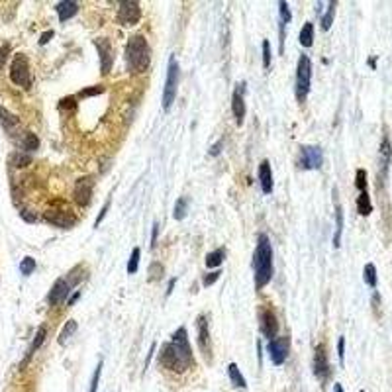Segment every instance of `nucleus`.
<instances>
[{
  "label": "nucleus",
  "mask_w": 392,
  "mask_h": 392,
  "mask_svg": "<svg viewBox=\"0 0 392 392\" xmlns=\"http://www.w3.org/2000/svg\"><path fill=\"white\" fill-rule=\"evenodd\" d=\"M253 269H255V286L263 288L273 279V245L267 234H259L257 249L253 255Z\"/></svg>",
  "instance_id": "f257e3e1"
},
{
  "label": "nucleus",
  "mask_w": 392,
  "mask_h": 392,
  "mask_svg": "<svg viewBox=\"0 0 392 392\" xmlns=\"http://www.w3.org/2000/svg\"><path fill=\"white\" fill-rule=\"evenodd\" d=\"M126 63L132 73H146L151 65L149 44L141 34H134L126 45Z\"/></svg>",
  "instance_id": "f03ea898"
},
{
  "label": "nucleus",
  "mask_w": 392,
  "mask_h": 392,
  "mask_svg": "<svg viewBox=\"0 0 392 392\" xmlns=\"http://www.w3.org/2000/svg\"><path fill=\"white\" fill-rule=\"evenodd\" d=\"M179 82H180V67L177 63V57H169V67H167V77H165V89H163V110H169L173 106V102L177 98L179 92Z\"/></svg>",
  "instance_id": "7ed1b4c3"
},
{
  "label": "nucleus",
  "mask_w": 392,
  "mask_h": 392,
  "mask_svg": "<svg viewBox=\"0 0 392 392\" xmlns=\"http://www.w3.org/2000/svg\"><path fill=\"white\" fill-rule=\"evenodd\" d=\"M310 82H312V63L306 55H300L296 67V100L300 104L310 94Z\"/></svg>",
  "instance_id": "20e7f679"
},
{
  "label": "nucleus",
  "mask_w": 392,
  "mask_h": 392,
  "mask_svg": "<svg viewBox=\"0 0 392 392\" xmlns=\"http://www.w3.org/2000/svg\"><path fill=\"white\" fill-rule=\"evenodd\" d=\"M171 347L175 349L177 357L182 363L184 369H189L192 365V347H191V341H189V334H187V327H179L173 337H171Z\"/></svg>",
  "instance_id": "39448f33"
},
{
  "label": "nucleus",
  "mask_w": 392,
  "mask_h": 392,
  "mask_svg": "<svg viewBox=\"0 0 392 392\" xmlns=\"http://www.w3.org/2000/svg\"><path fill=\"white\" fill-rule=\"evenodd\" d=\"M10 78L12 82L18 85V87H28L30 85V65H28V57L24 53H18L12 59Z\"/></svg>",
  "instance_id": "423d86ee"
},
{
  "label": "nucleus",
  "mask_w": 392,
  "mask_h": 392,
  "mask_svg": "<svg viewBox=\"0 0 392 392\" xmlns=\"http://www.w3.org/2000/svg\"><path fill=\"white\" fill-rule=\"evenodd\" d=\"M94 45H96V51H98V57H100V73L106 77V75H110V71H112V67H114L116 51H114V47L108 37H98V39H94Z\"/></svg>",
  "instance_id": "0eeeda50"
},
{
  "label": "nucleus",
  "mask_w": 392,
  "mask_h": 392,
  "mask_svg": "<svg viewBox=\"0 0 392 392\" xmlns=\"http://www.w3.org/2000/svg\"><path fill=\"white\" fill-rule=\"evenodd\" d=\"M298 161H300V167L306 169V171H316L324 163V153L318 146H304L300 149Z\"/></svg>",
  "instance_id": "6e6552de"
},
{
  "label": "nucleus",
  "mask_w": 392,
  "mask_h": 392,
  "mask_svg": "<svg viewBox=\"0 0 392 392\" xmlns=\"http://www.w3.org/2000/svg\"><path fill=\"white\" fill-rule=\"evenodd\" d=\"M92 191H94V179L92 177H80L75 182V191H73V200L78 206H89L92 200Z\"/></svg>",
  "instance_id": "1a4fd4ad"
},
{
  "label": "nucleus",
  "mask_w": 392,
  "mask_h": 392,
  "mask_svg": "<svg viewBox=\"0 0 392 392\" xmlns=\"http://www.w3.org/2000/svg\"><path fill=\"white\" fill-rule=\"evenodd\" d=\"M267 349H269V355L273 359V365H282L288 357V351H291V339L286 336L275 337V339H271Z\"/></svg>",
  "instance_id": "9d476101"
},
{
  "label": "nucleus",
  "mask_w": 392,
  "mask_h": 392,
  "mask_svg": "<svg viewBox=\"0 0 392 392\" xmlns=\"http://www.w3.org/2000/svg\"><path fill=\"white\" fill-rule=\"evenodd\" d=\"M44 218L53 225H59V228H71V225L77 222L75 214L69 212L67 208H59V206H53L49 208L47 212L44 214Z\"/></svg>",
  "instance_id": "9b49d317"
},
{
  "label": "nucleus",
  "mask_w": 392,
  "mask_h": 392,
  "mask_svg": "<svg viewBox=\"0 0 392 392\" xmlns=\"http://www.w3.org/2000/svg\"><path fill=\"white\" fill-rule=\"evenodd\" d=\"M198 325V349H200L202 357L206 361H212V341H210V329H208V320L206 316H198L196 320Z\"/></svg>",
  "instance_id": "f8f14e48"
},
{
  "label": "nucleus",
  "mask_w": 392,
  "mask_h": 392,
  "mask_svg": "<svg viewBox=\"0 0 392 392\" xmlns=\"http://www.w3.org/2000/svg\"><path fill=\"white\" fill-rule=\"evenodd\" d=\"M259 324H261V332L263 336L269 337V339H275L277 334H279V320L273 310L269 308H261L259 310Z\"/></svg>",
  "instance_id": "ddd939ff"
},
{
  "label": "nucleus",
  "mask_w": 392,
  "mask_h": 392,
  "mask_svg": "<svg viewBox=\"0 0 392 392\" xmlns=\"http://www.w3.org/2000/svg\"><path fill=\"white\" fill-rule=\"evenodd\" d=\"M141 18L139 4L134 0H122L118 4V20L122 24H137Z\"/></svg>",
  "instance_id": "4468645a"
},
{
  "label": "nucleus",
  "mask_w": 392,
  "mask_h": 392,
  "mask_svg": "<svg viewBox=\"0 0 392 392\" xmlns=\"http://www.w3.org/2000/svg\"><path fill=\"white\" fill-rule=\"evenodd\" d=\"M159 361H161V365L165 367V369L173 370V373H184V367H182V363L179 361L177 357V353H175V349L171 347V343H165L163 347L159 349Z\"/></svg>",
  "instance_id": "2eb2a0df"
},
{
  "label": "nucleus",
  "mask_w": 392,
  "mask_h": 392,
  "mask_svg": "<svg viewBox=\"0 0 392 392\" xmlns=\"http://www.w3.org/2000/svg\"><path fill=\"white\" fill-rule=\"evenodd\" d=\"M0 122H2V128L8 132V135H10L12 139H20V141H22L26 132H22L20 120H18L14 114L8 112L6 108H2V106H0Z\"/></svg>",
  "instance_id": "dca6fc26"
},
{
  "label": "nucleus",
  "mask_w": 392,
  "mask_h": 392,
  "mask_svg": "<svg viewBox=\"0 0 392 392\" xmlns=\"http://www.w3.org/2000/svg\"><path fill=\"white\" fill-rule=\"evenodd\" d=\"M243 90H245V82H239V85H235L234 94H232V112H234V118L237 126H241V123H243V118H245Z\"/></svg>",
  "instance_id": "f3484780"
},
{
  "label": "nucleus",
  "mask_w": 392,
  "mask_h": 392,
  "mask_svg": "<svg viewBox=\"0 0 392 392\" xmlns=\"http://www.w3.org/2000/svg\"><path fill=\"white\" fill-rule=\"evenodd\" d=\"M314 375L322 382H325L327 377H329V363H327V355H325L324 345H320V347L316 349V353H314Z\"/></svg>",
  "instance_id": "a211bd4d"
},
{
  "label": "nucleus",
  "mask_w": 392,
  "mask_h": 392,
  "mask_svg": "<svg viewBox=\"0 0 392 392\" xmlns=\"http://www.w3.org/2000/svg\"><path fill=\"white\" fill-rule=\"evenodd\" d=\"M69 291H71V286H69L67 279H57L55 284L51 286V291L47 294V300L51 306H57V304L65 302V298L69 296Z\"/></svg>",
  "instance_id": "6ab92c4d"
},
{
  "label": "nucleus",
  "mask_w": 392,
  "mask_h": 392,
  "mask_svg": "<svg viewBox=\"0 0 392 392\" xmlns=\"http://www.w3.org/2000/svg\"><path fill=\"white\" fill-rule=\"evenodd\" d=\"M257 177H259V184H261L263 192L269 194V192L273 191V171H271L269 161H263V163L259 165Z\"/></svg>",
  "instance_id": "aec40b11"
},
{
  "label": "nucleus",
  "mask_w": 392,
  "mask_h": 392,
  "mask_svg": "<svg viewBox=\"0 0 392 392\" xmlns=\"http://www.w3.org/2000/svg\"><path fill=\"white\" fill-rule=\"evenodd\" d=\"M55 10L59 14V20L61 22H67L69 18H73L78 10V4L73 2V0H63V2H57L55 4Z\"/></svg>",
  "instance_id": "412c9836"
},
{
  "label": "nucleus",
  "mask_w": 392,
  "mask_h": 392,
  "mask_svg": "<svg viewBox=\"0 0 392 392\" xmlns=\"http://www.w3.org/2000/svg\"><path fill=\"white\" fill-rule=\"evenodd\" d=\"M45 336H47V327H45V325H42V327H39V332L35 334V337H34V341H32V345H30V349H28V355H26V359H24L22 367H26V365H28V361L34 357L35 351L42 347V345H44Z\"/></svg>",
  "instance_id": "4be33fe9"
},
{
  "label": "nucleus",
  "mask_w": 392,
  "mask_h": 392,
  "mask_svg": "<svg viewBox=\"0 0 392 392\" xmlns=\"http://www.w3.org/2000/svg\"><path fill=\"white\" fill-rule=\"evenodd\" d=\"M224 259H225V247H220V249H216V251L206 255V267L210 271L218 269V267L224 263Z\"/></svg>",
  "instance_id": "5701e85b"
},
{
  "label": "nucleus",
  "mask_w": 392,
  "mask_h": 392,
  "mask_svg": "<svg viewBox=\"0 0 392 392\" xmlns=\"http://www.w3.org/2000/svg\"><path fill=\"white\" fill-rule=\"evenodd\" d=\"M228 375H230V381H232V384H234L235 388H247L245 379H243V375L239 373L235 363H230V365H228Z\"/></svg>",
  "instance_id": "b1692460"
},
{
  "label": "nucleus",
  "mask_w": 392,
  "mask_h": 392,
  "mask_svg": "<svg viewBox=\"0 0 392 392\" xmlns=\"http://www.w3.org/2000/svg\"><path fill=\"white\" fill-rule=\"evenodd\" d=\"M341 234H343V210L336 204V232H334V247L341 245Z\"/></svg>",
  "instance_id": "393cba45"
},
{
  "label": "nucleus",
  "mask_w": 392,
  "mask_h": 392,
  "mask_svg": "<svg viewBox=\"0 0 392 392\" xmlns=\"http://www.w3.org/2000/svg\"><path fill=\"white\" fill-rule=\"evenodd\" d=\"M298 42L302 47H312L314 44V26L312 22H306L300 30V35H298Z\"/></svg>",
  "instance_id": "a878e982"
},
{
  "label": "nucleus",
  "mask_w": 392,
  "mask_h": 392,
  "mask_svg": "<svg viewBox=\"0 0 392 392\" xmlns=\"http://www.w3.org/2000/svg\"><path fill=\"white\" fill-rule=\"evenodd\" d=\"M336 8H337V2L336 0H332V2L327 4V10H325V14L322 16V22H320V26H322V30H324V32H327V30L332 28L334 18H336Z\"/></svg>",
  "instance_id": "bb28decb"
},
{
  "label": "nucleus",
  "mask_w": 392,
  "mask_h": 392,
  "mask_svg": "<svg viewBox=\"0 0 392 392\" xmlns=\"http://www.w3.org/2000/svg\"><path fill=\"white\" fill-rule=\"evenodd\" d=\"M357 212L361 214V216H369V214L373 212V206H370V196H369V192H367V191L359 192V196H357Z\"/></svg>",
  "instance_id": "cd10ccee"
},
{
  "label": "nucleus",
  "mask_w": 392,
  "mask_h": 392,
  "mask_svg": "<svg viewBox=\"0 0 392 392\" xmlns=\"http://www.w3.org/2000/svg\"><path fill=\"white\" fill-rule=\"evenodd\" d=\"M187 214H189V198H179L177 200V204H175V210H173V218L175 220H184L187 218Z\"/></svg>",
  "instance_id": "c85d7f7f"
},
{
  "label": "nucleus",
  "mask_w": 392,
  "mask_h": 392,
  "mask_svg": "<svg viewBox=\"0 0 392 392\" xmlns=\"http://www.w3.org/2000/svg\"><path fill=\"white\" fill-rule=\"evenodd\" d=\"M75 332H77V322H75V320H69V322H65V325H63V332L59 334V339H57V341H59V345H65V343H67V339L73 336Z\"/></svg>",
  "instance_id": "c756f323"
},
{
  "label": "nucleus",
  "mask_w": 392,
  "mask_h": 392,
  "mask_svg": "<svg viewBox=\"0 0 392 392\" xmlns=\"http://www.w3.org/2000/svg\"><path fill=\"white\" fill-rule=\"evenodd\" d=\"M20 143H22V147L26 151H35V149L39 147V139H37V135L32 134V132H26Z\"/></svg>",
  "instance_id": "7c9ffc66"
},
{
  "label": "nucleus",
  "mask_w": 392,
  "mask_h": 392,
  "mask_svg": "<svg viewBox=\"0 0 392 392\" xmlns=\"http://www.w3.org/2000/svg\"><path fill=\"white\" fill-rule=\"evenodd\" d=\"M363 277H365V282H367L369 286H377V267H375L373 263H367V265H365Z\"/></svg>",
  "instance_id": "2f4dec72"
},
{
  "label": "nucleus",
  "mask_w": 392,
  "mask_h": 392,
  "mask_svg": "<svg viewBox=\"0 0 392 392\" xmlns=\"http://www.w3.org/2000/svg\"><path fill=\"white\" fill-rule=\"evenodd\" d=\"M139 259H141V251H139V247H134V251H132V255H130V261H128V273H130V275H134L135 271H137Z\"/></svg>",
  "instance_id": "473e14b6"
},
{
  "label": "nucleus",
  "mask_w": 392,
  "mask_h": 392,
  "mask_svg": "<svg viewBox=\"0 0 392 392\" xmlns=\"http://www.w3.org/2000/svg\"><path fill=\"white\" fill-rule=\"evenodd\" d=\"M147 279L149 280H161L163 279V265L161 263H151L147 271Z\"/></svg>",
  "instance_id": "72a5a7b5"
},
{
  "label": "nucleus",
  "mask_w": 392,
  "mask_h": 392,
  "mask_svg": "<svg viewBox=\"0 0 392 392\" xmlns=\"http://www.w3.org/2000/svg\"><path fill=\"white\" fill-rule=\"evenodd\" d=\"M381 155H382V161H384V165H388V161H390V157H392V146H390V139H388L386 135L382 137Z\"/></svg>",
  "instance_id": "f704fd0d"
},
{
  "label": "nucleus",
  "mask_w": 392,
  "mask_h": 392,
  "mask_svg": "<svg viewBox=\"0 0 392 392\" xmlns=\"http://www.w3.org/2000/svg\"><path fill=\"white\" fill-rule=\"evenodd\" d=\"M279 12H280V24H282V26H286V24L292 20V12H291L288 4H286L284 0L279 2Z\"/></svg>",
  "instance_id": "c9c22d12"
},
{
  "label": "nucleus",
  "mask_w": 392,
  "mask_h": 392,
  "mask_svg": "<svg viewBox=\"0 0 392 392\" xmlns=\"http://www.w3.org/2000/svg\"><path fill=\"white\" fill-rule=\"evenodd\" d=\"M355 187L359 189V192L367 191V171L365 169H359L357 177H355Z\"/></svg>",
  "instance_id": "e433bc0d"
},
{
  "label": "nucleus",
  "mask_w": 392,
  "mask_h": 392,
  "mask_svg": "<svg viewBox=\"0 0 392 392\" xmlns=\"http://www.w3.org/2000/svg\"><path fill=\"white\" fill-rule=\"evenodd\" d=\"M20 271L24 275H32L35 271V259L34 257H24L22 265H20Z\"/></svg>",
  "instance_id": "4c0bfd02"
},
{
  "label": "nucleus",
  "mask_w": 392,
  "mask_h": 392,
  "mask_svg": "<svg viewBox=\"0 0 392 392\" xmlns=\"http://www.w3.org/2000/svg\"><path fill=\"white\" fill-rule=\"evenodd\" d=\"M80 280H82V267H75L73 273H69V279H67L69 286H75Z\"/></svg>",
  "instance_id": "58836bf2"
},
{
  "label": "nucleus",
  "mask_w": 392,
  "mask_h": 392,
  "mask_svg": "<svg viewBox=\"0 0 392 392\" xmlns=\"http://www.w3.org/2000/svg\"><path fill=\"white\" fill-rule=\"evenodd\" d=\"M100 373H102V361L96 365V369L92 373V382H90V390L89 392H96L98 390V381H100Z\"/></svg>",
  "instance_id": "ea45409f"
},
{
  "label": "nucleus",
  "mask_w": 392,
  "mask_h": 392,
  "mask_svg": "<svg viewBox=\"0 0 392 392\" xmlns=\"http://www.w3.org/2000/svg\"><path fill=\"white\" fill-rule=\"evenodd\" d=\"M263 65L269 67L271 65V42L263 39Z\"/></svg>",
  "instance_id": "a19ab883"
},
{
  "label": "nucleus",
  "mask_w": 392,
  "mask_h": 392,
  "mask_svg": "<svg viewBox=\"0 0 392 392\" xmlns=\"http://www.w3.org/2000/svg\"><path fill=\"white\" fill-rule=\"evenodd\" d=\"M104 89L102 87H92V89H85L78 92V98H85V96H96V94H102Z\"/></svg>",
  "instance_id": "79ce46f5"
},
{
  "label": "nucleus",
  "mask_w": 392,
  "mask_h": 392,
  "mask_svg": "<svg viewBox=\"0 0 392 392\" xmlns=\"http://www.w3.org/2000/svg\"><path fill=\"white\" fill-rule=\"evenodd\" d=\"M30 161H32V159L28 155H20V153H14V155H12V163H14L16 167H24V165H28Z\"/></svg>",
  "instance_id": "37998d69"
},
{
  "label": "nucleus",
  "mask_w": 392,
  "mask_h": 392,
  "mask_svg": "<svg viewBox=\"0 0 392 392\" xmlns=\"http://www.w3.org/2000/svg\"><path fill=\"white\" fill-rule=\"evenodd\" d=\"M220 277H222V273H220V271H214L212 275H206V277H204V286H210V284H214V282L220 279Z\"/></svg>",
  "instance_id": "c03bdc74"
},
{
  "label": "nucleus",
  "mask_w": 392,
  "mask_h": 392,
  "mask_svg": "<svg viewBox=\"0 0 392 392\" xmlns=\"http://www.w3.org/2000/svg\"><path fill=\"white\" fill-rule=\"evenodd\" d=\"M8 51H10V44H2L0 45V67L6 63V57H8Z\"/></svg>",
  "instance_id": "a18cd8bd"
},
{
  "label": "nucleus",
  "mask_w": 392,
  "mask_h": 392,
  "mask_svg": "<svg viewBox=\"0 0 392 392\" xmlns=\"http://www.w3.org/2000/svg\"><path fill=\"white\" fill-rule=\"evenodd\" d=\"M337 351H339V361L343 363V357H345V337L341 336L339 341H337Z\"/></svg>",
  "instance_id": "49530a36"
},
{
  "label": "nucleus",
  "mask_w": 392,
  "mask_h": 392,
  "mask_svg": "<svg viewBox=\"0 0 392 392\" xmlns=\"http://www.w3.org/2000/svg\"><path fill=\"white\" fill-rule=\"evenodd\" d=\"M108 210H110V200L104 204V208L100 210V214H98V218H96V222H94V228H98V225H100V222L104 220V216H106V212H108Z\"/></svg>",
  "instance_id": "de8ad7c7"
},
{
  "label": "nucleus",
  "mask_w": 392,
  "mask_h": 392,
  "mask_svg": "<svg viewBox=\"0 0 392 392\" xmlns=\"http://www.w3.org/2000/svg\"><path fill=\"white\" fill-rule=\"evenodd\" d=\"M53 35H55V32H53V30H47V32H45V34L39 37V45H45L47 42H49V39H51V37H53Z\"/></svg>",
  "instance_id": "09e8293b"
},
{
  "label": "nucleus",
  "mask_w": 392,
  "mask_h": 392,
  "mask_svg": "<svg viewBox=\"0 0 392 392\" xmlns=\"http://www.w3.org/2000/svg\"><path fill=\"white\" fill-rule=\"evenodd\" d=\"M157 237H159V224H153V232H151V247L157 245Z\"/></svg>",
  "instance_id": "8fccbe9b"
},
{
  "label": "nucleus",
  "mask_w": 392,
  "mask_h": 392,
  "mask_svg": "<svg viewBox=\"0 0 392 392\" xmlns=\"http://www.w3.org/2000/svg\"><path fill=\"white\" fill-rule=\"evenodd\" d=\"M222 147H224V141H218V143H216V146L210 149V155L218 157V155H220V151H222Z\"/></svg>",
  "instance_id": "3c124183"
},
{
  "label": "nucleus",
  "mask_w": 392,
  "mask_h": 392,
  "mask_svg": "<svg viewBox=\"0 0 392 392\" xmlns=\"http://www.w3.org/2000/svg\"><path fill=\"white\" fill-rule=\"evenodd\" d=\"M22 218H26V222H34V220H35V216H34V214L26 212V210H24V212H22Z\"/></svg>",
  "instance_id": "603ef678"
},
{
  "label": "nucleus",
  "mask_w": 392,
  "mask_h": 392,
  "mask_svg": "<svg viewBox=\"0 0 392 392\" xmlns=\"http://www.w3.org/2000/svg\"><path fill=\"white\" fill-rule=\"evenodd\" d=\"M78 296H80V292H75V294H73V296H71V298H69V300H67V304H69V306H71V304H75V302H77V300H78Z\"/></svg>",
  "instance_id": "864d4df0"
},
{
  "label": "nucleus",
  "mask_w": 392,
  "mask_h": 392,
  "mask_svg": "<svg viewBox=\"0 0 392 392\" xmlns=\"http://www.w3.org/2000/svg\"><path fill=\"white\" fill-rule=\"evenodd\" d=\"M175 282H177V279H171V282H169V291H167V296L173 292V288H175Z\"/></svg>",
  "instance_id": "5fc2aeb1"
},
{
  "label": "nucleus",
  "mask_w": 392,
  "mask_h": 392,
  "mask_svg": "<svg viewBox=\"0 0 392 392\" xmlns=\"http://www.w3.org/2000/svg\"><path fill=\"white\" fill-rule=\"evenodd\" d=\"M334 392H345V390H343V386H341V384L337 382L336 386H334Z\"/></svg>",
  "instance_id": "6e6d98bb"
}]
</instances>
